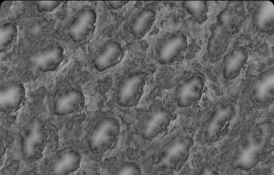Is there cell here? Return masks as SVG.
I'll use <instances>...</instances> for the list:
<instances>
[{
  "mask_svg": "<svg viewBox=\"0 0 274 175\" xmlns=\"http://www.w3.org/2000/svg\"><path fill=\"white\" fill-rule=\"evenodd\" d=\"M271 124L264 122L257 124L239 142L231 162L234 168L248 171L261 161L273 136Z\"/></svg>",
  "mask_w": 274,
  "mask_h": 175,
  "instance_id": "cell-1",
  "label": "cell"
},
{
  "mask_svg": "<svg viewBox=\"0 0 274 175\" xmlns=\"http://www.w3.org/2000/svg\"><path fill=\"white\" fill-rule=\"evenodd\" d=\"M120 134L118 120L113 117H104L92 128L87 140L88 148L93 154H105L116 147Z\"/></svg>",
  "mask_w": 274,
  "mask_h": 175,
  "instance_id": "cell-2",
  "label": "cell"
},
{
  "mask_svg": "<svg viewBox=\"0 0 274 175\" xmlns=\"http://www.w3.org/2000/svg\"><path fill=\"white\" fill-rule=\"evenodd\" d=\"M193 144L192 139L188 137L173 140L158 156L155 167L164 171H178L187 160Z\"/></svg>",
  "mask_w": 274,
  "mask_h": 175,
  "instance_id": "cell-3",
  "label": "cell"
},
{
  "mask_svg": "<svg viewBox=\"0 0 274 175\" xmlns=\"http://www.w3.org/2000/svg\"><path fill=\"white\" fill-rule=\"evenodd\" d=\"M47 141V134L43 123L32 121L23 132L20 140V148L25 159L30 161L39 160L42 155Z\"/></svg>",
  "mask_w": 274,
  "mask_h": 175,
  "instance_id": "cell-4",
  "label": "cell"
},
{
  "mask_svg": "<svg viewBox=\"0 0 274 175\" xmlns=\"http://www.w3.org/2000/svg\"><path fill=\"white\" fill-rule=\"evenodd\" d=\"M147 78V74L144 72H136L126 77L117 89L118 104L125 107L137 105L143 93Z\"/></svg>",
  "mask_w": 274,
  "mask_h": 175,
  "instance_id": "cell-5",
  "label": "cell"
},
{
  "mask_svg": "<svg viewBox=\"0 0 274 175\" xmlns=\"http://www.w3.org/2000/svg\"><path fill=\"white\" fill-rule=\"evenodd\" d=\"M234 113V108L230 104H219L214 108L205 125L204 137L207 142L214 143L218 140Z\"/></svg>",
  "mask_w": 274,
  "mask_h": 175,
  "instance_id": "cell-6",
  "label": "cell"
},
{
  "mask_svg": "<svg viewBox=\"0 0 274 175\" xmlns=\"http://www.w3.org/2000/svg\"><path fill=\"white\" fill-rule=\"evenodd\" d=\"M205 79L201 73H195L181 81L175 92V99L181 107L191 106L201 97Z\"/></svg>",
  "mask_w": 274,
  "mask_h": 175,
  "instance_id": "cell-7",
  "label": "cell"
},
{
  "mask_svg": "<svg viewBox=\"0 0 274 175\" xmlns=\"http://www.w3.org/2000/svg\"><path fill=\"white\" fill-rule=\"evenodd\" d=\"M96 19V13L93 8L83 7L68 26V35L75 42L83 41L94 33Z\"/></svg>",
  "mask_w": 274,
  "mask_h": 175,
  "instance_id": "cell-8",
  "label": "cell"
},
{
  "mask_svg": "<svg viewBox=\"0 0 274 175\" xmlns=\"http://www.w3.org/2000/svg\"><path fill=\"white\" fill-rule=\"evenodd\" d=\"M173 119L171 113L163 108L149 111L142 120L140 134L145 140H150L164 132Z\"/></svg>",
  "mask_w": 274,
  "mask_h": 175,
  "instance_id": "cell-9",
  "label": "cell"
},
{
  "mask_svg": "<svg viewBox=\"0 0 274 175\" xmlns=\"http://www.w3.org/2000/svg\"><path fill=\"white\" fill-rule=\"evenodd\" d=\"M63 48L59 45H52L31 54L28 59L32 67L43 72L56 70L62 61Z\"/></svg>",
  "mask_w": 274,
  "mask_h": 175,
  "instance_id": "cell-10",
  "label": "cell"
},
{
  "mask_svg": "<svg viewBox=\"0 0 274 175\" xmlns=\"http://www.w3.org/2000/svg\"><path fill=\"white\" fill-rule=\"evenodd\" d=\"M187 46V39L184 34L172 35L163 41L157 50L158 62L163 65L174 63L186 50Z\"/></svg>",
  "mask_w": 274,
  "mask_h": 175,
  "instance_id": "cell-11",
  "label": "cell"
},
{
  "mask_svg": "<svg viewBox=\"0 0 274 175\" xmlns=\"http://www.w3.org/2000/svg\"><path fill=\"white\" fill-rule=\"evenodd\" d=\"M274 96V70L271 68L260 73L253 86L251 98L259 106L271 102Z\"/></svg>",
  "mask_w": 274,
  "mask_h": 175,
  "instance_id": "cell-12",
  "label": "cell"
},
{
  "mask_svg": "<svg viewBox=\"0 0 274 175\" xmlns=\"http://www.w3.org/2000/svg\"><path fill=\"white\" fill-rule=\"evenodd\" d=\"M85 97L77 88H71L59 94L54 103V113L63 116L78 112L85 106Z\"/></svg>",
  "mask_w": 274,
  "mask_h": 175,
  "instance_id": "cell-13",
  "label": "cell"
},
{
  "mask_svg": "<svg viewBox=\"0 0 274 175\" xmlns=\"http://www.w3.org/2000/svg\"><path fill=\"white\" fill-rule=\"evenodd\" d=\"M25 97V89L20 83H12L0 88V109L7 113L16 111Z\"/></svg>",
  "mask_w": 274,
  "mask_h": 175,
  "instance_id": "cell-14",
  "label": "cell"
},
{
  "mask_svg": "<svg viewBox=\"0 0 274 175\" xmlns=\"http://www.w3.org/2000/svg\"><path fill=\"white\" fill-rule=\"evenodd\" d=\"M124 56V52L120 43L110 41L93 60L92 64L97 70L102 72L119 64Z\"/></svg>",
  "mask_w": 274,
  "mask_h": 175,
  "instance_id": "cell-15",
  "label": "cell"
},
{
  "mask_svg": "<svg viewBox=\"0 0 274 175\" xmlns=\"http://www.w3.org/2000/svg\"><path fill=\"white\" fill-rule=\"evenodd\" d=\"M248 59L247 49L242 47L234 48L224 58L223 76L226 80H232L240 74Z\"/></svg>",
  "mask_w": 274,
  "mask_h": 175,
  "instance_id": "cell-16",
  "label": "cell"
},
{
  "mask_svg": "<svg viewBox=\"0 0 274 175\" xmlns=\"http://www.w3.org/2000/svg\"><path fill=\"white\" fill-rule=\"evenodd\" d=\"M81 156L75 149L67 148L62 151L53 162L51 174L65 175L73 173L80 168Z\"/></svg>",
  "mask_w": 274,
  "mask_h": 175,
  "instance_id": "cell-17",
  "label": "cell"
},
{
  "mask_svg": "<svg viewBox=\"0 0 274 175\" xmlns=\"http://www.w3.org/2000/svg\"><path fill=\"white\" fill-rule=\"evenodd\" d=\"M253 20L256 27L260 31L268 32L274 24V6L269 0L260 1L254 12Z\"/></svg>",
  "mask_w": 274,
  "mask_h": 175,
  "instance_id": "cell-18",
  "label": "cell"
},
{
  "mask_svg": "<svg viewBox=\"0 0 274 175\" xmlns=\"http://www.w3.org/2000/svg\"><path fill=\"white\" fill-rule=\"evenodd\" d=\"M156 19V12L150 8L141 10L132 20L130 31L137 39L143 37L150 30Z\"/></svg>",
  "mask_w": 274,
  "mask_h": 175,
  "instance_id": "cell-19",
  "label": "cell"
},
{
  "mask_svg": "<svg viewBox=\"0 0 274 175\" xmlns=\"http://www.w3.org/2000/svg\"><path fill=\"white\" fill-rule=\"evenodd\" d=\"M182 5L196 22L201 24L207 19V1H183Z\"/></svg>",
  "mask_w": 274,
  "mask_h": 175,
  "instance_id": "cell-20",
  "label": "cell"
},
{
  "mask_svg": "<svg viewBox=\"0 0 274 175\" xmlns=\"http://www.w3.org/2000/svg\"><path fill=\"white\" fill-rule=\"evenodd\" d=\"M18 34L16 26L11 23H7L0 28V51L1 52L8 50L15 43Z\"/></svg>",
  "mask_w": 274,
  "mask_h": 175,
  "instance_id": "cell-21",
  "label": "cell"
},
{
  "mask_svg": "<svg viewBox=\"0 0 274 175\" xmlns=\"http://www.w3.org/2000/svg\"><path fill=\"white\" fill-rule=\"evenodd\" d=\"M114 174L122 175H141V170L137 164L127 162L123 163Z\"/></svg>",
  "mask_w": 274,
  "mask_h": 175,
  "instance_id": "cell-22",
  "label": "cell"
},
{
  "mask_svg": "<svg viewBox=\"0 0 274 175\" xmlns=\"http://www.w3.org/2000/svg\"><path fill=\"white\" fill-rule=\"evenodd\" d=\"M35 2L37 9L39 12H50L58 7L62 1L59 0H44L35 1Z\"/></svg>",
  "mask_w": 274,
  "mask_h": 175,
  "instance_id": "cell-23",
  "label": "cell"
},
{
  "mask_svg": "<svg viewBox=\"0 0 274 175\" xmlns=\"http://www.w3.org/2000/svg\"><path fill=\"white\" fill-rule=\"evenodd\" d=\"M129 1H108V3L110 7L114 9H119L125 5Z\"/></svg>",
  "mask_w": 274,
  "mask_h": 175,
  "instance_id": "cell-24",
  "label": "cell"
}]
</instances>
